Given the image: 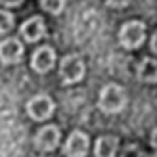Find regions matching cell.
<instances>
[{
  "label": "cell",
  "mask_w": 157,
  "mask_h": 157,
  "mask_svg": "<svg viewBox=\"0 0 157 157\" xmlns=\"http://www.w3.org/2000/svg\"><path fill=\"white\" fill-rule=\"evenodd\" d=\"M137 78L141 82H150L154 84L157 78V66L155 59H143L137 66Z\"/></svg>",
  "instance_id": "obj_11"
},
{
  "label": "cell",
  "mask_w": 157,
  "mask_h": 157,
  "mask_svg": "<svg viewBox=\"0 0 157 157\" xmlns=\"http://www.w3.org/2000/svg\"><path fill=\"white\" fill-rule=\"evenodd\" d=\"M59 139H61V132L56 125H47L38 130V134L34 137V145L38 147L41 152H52L54 148H57Z\"/></svg>",
  "instance_id": "obj_6"
},
{
  "label": "cell",
  "mask_w": 157,
  "mask_h": 157,
  "mask_svg": "<svg viewBox=\"0 0 157 157\" xmlns=\"http://www.w3.org/2000/svg\"><path fill=\"white\" fill-rule=\"evenodd\" d=\"M56 63V52L52 47H39L34 54H32V59H30V66L34 71L38 73H47L52 70Z\"/></svg>",
  "instance_id": "obj_8"
},
{
  "label": "cell",
  "mask_w": 157,
  "mask_h": 157,
  "mask_svg": "<svg viewBox=\"0 0 157 157\" xmlns=\"http://www.w3.org/2000/svg\"><path fill=\"white\" fill-rule=\"evenodd\" d=\"M14 27V16L9 11L0 9V34H7Z\"/></svg>",
  "instance_id": "obj_12"
},
{
  "label": "cell",
  "mask_w": 157,
  "mask_h": 157,
  "mask_svg": "<svg viewBox=\"0 0 157 157\" xmlns=\"http://www.w3.org/2000/svg\"><path fill=\"white\" fill-rule=\"evenodd\" d=\"M109 7H114V9H121V7H127L130 4V0H105Z\"/></svg>",
  "instance_id": "obj_14"
},
{
  "label": "cell",
  "mask_w": 157,
  "mask_h": 157,
  "mask_svg": "<svg viewBox=\"0 0 157 157\" xmlns=\"http://www.w3.org/2000/svg\"><path fill=\"white\" fill-rule=\"evenodd\" d=\"M23 57V45L16 38H6L0 41V61L4 64H14Z\"/></svg>",
  "instance_id": "obj_7"
},
{
  "label": "cell",
  "mask_w": 157,
  "mask_h": 157,
  "mask_svg": "<svg viewBox=\"0 0 157 157\" xmlns=\"http://www.w3.org/2000/svg\"><path fill=\"white\" fill-rule=\"evenodd\" d=\"M54 113V102L48 95H36L27 102V114L36 121H45Z\"/></svg>",
  "instance_id": "obj_4"
},
{
  "label": "cell",
  "mask_w": 157,
  "mask_h": 157,
  "mask_svg": "<svg viewBox=\"0 0 157 157\" xmlns=\"http://www.w3.org/2000/svg\"><path fill=\"white\" fill-rule=\"evenodd\" d=\"M145 34H147V25L139 20H130L121 25L118 39H120V45L123 48L134 50L145 41Z\"/></svg>",
  "instance_id": "obj_2"
},
{
  "label": "cell",
  "mask_w": 157,
  "mask_h": 157,
  "mask_svg": "<svg viewBox=\"0 0 157 157\" xmlns=\"http://www.w3.org/2000/svg\"><path fill=\"white\" fill-rule=\"evenodd\" d=\"M89 148V137L82 130H73L64 143V155L66 157H84Z\"/></svg>",
  "instance_id": "obj_5"
},
{
  "label": "cell",
  "mask_w": 157,
  "mask_h": 157,
  "mask_svg": "<svg viewBox=\"0 0 157 157\" xmlns=\"http://www.w3.org/2000/svg\"><path fill=\"white\" fill-rule=\"evenodd\" d=\"M66 0H41V7L45 11H48L50 14H59L64 9Z\"/></svg>",
  "instance_id": "obj_13"
},
{
  "label": "cell",
  "mask_w": 157,
  "mask_h": 157,
  "mask_svg": "<svg viewBox=\"0 0 157 157\" xmlns=\"http://www.w3.org/2000/svg\"><path fill=\"white\" fill-rule=\"evenodd\" d=\"M127 104V95L125 89L118 84H107L100 89V97H98V107L104 111L105 114H116Z\"/></svg>",
  "instance_id": "obj_1"
},
{
  "label": "cell",
  "mask_w": 157,
  "mask_h": 157,
  "mask_svg": "<svg viewBox=\"0 0 157 157\" xmlns=\"http://www.w3.org/2000/svg\"><path fill=\"white\" fill-rule=\"evenodd\" d=\"M121 157H139V150H137V147H130V145H128V147L123 150Z\"/></svg>",
  "instance_id": "obj_15"
},
{
  "label": "cell",
  "mask_w": 157,
  "mask_h": 157,
  "mask_svg": "<svg viewBox=\"0 0 157 157\" xmlns=\"http://www.w3.org/2000/svg\"><path fill=\"white\" fill-rule=\"evenodd\" d=\"M20 32H21V36L25 38V41L36 43V41H39V39L47 34V25H45V21H43L41 16H32V18L25 20V21L21 23Z\"/></svg>",
  "instance_id": "obj_9"
},
{
  "label": "cell",
  "mask_w": 157,
  "mask_h": 157,
  "mask_svg": "<svg viewBox=\"0 0 157 157\" xmlns=\"http://www.w3.org/2000/svg\"><path fill=\"white\" fill-rule=\"evenodd\" d=\"M155 36H157V34H154V36H152V50H154V52L157 50V47H155Z\"/></svg>",
  "instance_id": "obj_17"
},
{
  "label": "cell",
  "mask_w": 157,
  "mask_h": 157,
  "mask_svg": "<svg viewBox=\"0 0 157 157\" xmlns=\"http://www.w3.org/2000/svg\"><path fill=\"white\" fill-rule=\"evenodd\" d=\"M21 2L23 0H0V6H4V7H14V6H18Z\"/></svg>",
  "instance_id": "obj_16"
},
{
  "label": "cell",
  "mask_w": 157,
  "mask_h": 157,
  "mask_svg": "<svg viewBox=\"0 0 157 157\" xmlns=\"http://www.w3.org/2000/svg\"><path fill=\"white\" fill-rule=\"evenodd\" d=\"M120 147V139L116 136H102L97 139L95 145V157H114Z\"/></svg>",
  "instance_id": "obj_10"
},
{
  "label": "cell",
  "mask_w": 157,
  "mask_h": 157,
  "mask_svg": "<svg viewBox=\"0 0 157 157\" xmlns=\"http://www.w3.org/2000/svg\"><path fill=\"white\" fill-rule=\"evenodd\" d=\"M86 73V66H84V61L75 56V54H70L66 57H63L61 61V68H59V77L63 78L64 84H75L80 78L84 77Z\"/></svg>",
  "instance_id": "obj_3"
},
{
  "label": "cell",
  "mask_w": 157,
  "mask_h": 157,
  "mask_svg": "<svg viewBox=\"0 0 157 157\" xmlns=\"http://www.w3.org/2000/svg\"><path fill=\"white\" fill-rule=\"evenodd\" d=\"M154 157H155V155H154Z\"/></svg>",
  "instance_id": "obj_18"
}]
</instances>
